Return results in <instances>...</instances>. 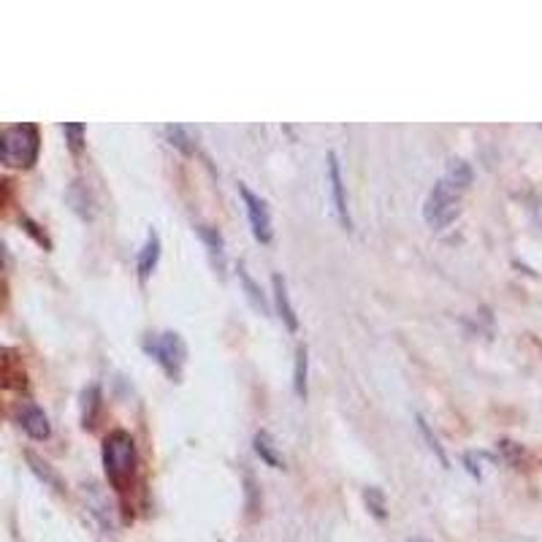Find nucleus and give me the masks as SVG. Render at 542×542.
<instances>
[{
    "label": "nucleus",
    "instance_id": "nucleus-1",
    "mask_svg": "<svg viewBox=\"0 0 542 542\" xmlns=\"http://www.w3.org/2000/svg\"><path fill=\"white\" fill-rule=\"evenodd\" d=\"M475 179V171L469 166L467 160L453 158L448 163V171L437 179V185L431 187L429 196H426V204H423V220L431 225V228H445L458 217L461 212V201H464V193L472 185Z\"/></svg>",
    "mask_w": 542,
    "mask_h": 542
},
{
    "label": "nucleus",
    "instance_id": "nucleus-2",
    "mask_svg": "<svg viewBox=\"0 0 542 542\" xmlns=\"http://www.w3.org/2000/svg\"><path fill=\"white\" fill-rule=\"evenodd\" d=\"M139 467V453H136V442L128 431L114 429L106 434L103 440V469L112 483L114 491H128L136 477Z\"/></svg>",
    "mask_w": 542,
    "mask_h": 542
},
{
    "label": "nucleus",
    "instance_id": "nucleus-3",
    "mask_svg": "<svg viewBox=\"0 0 542 542\" xmlns=\"http://www.w3.org/2000/svg\"><path fill=\"white\" fill-rule=\"evenodd\" d=\"M41 152V136L33 122L9 125L0 136V160L9 169H33Z\"/></svg>",
    "mask_w": 542,
    "mask_h": 542
},
{
    "label": "nucleus",
    "instance_id": "nucleus-4",
    "mask_svg": "<svg viewBox=\"0 0 542 542\" xmlns=\"http://www.w3.org/2000/svg\"><path fill=\"white\" fill-rule=\"evenodd\" d=\"M144 350H147V356L166 372L169 380H174V383L182 380V372H185L187 361V345L185 339H182V334H177V331L150 334V337L144 339Z\"/></svg>",
    "mask_w": 542,
    "mask_h": 542
},
{
    "label": "nucleus",
    "instance_id": "nucleus-5",
    "mask_svg": "<svg viewBox=\"0 0 542 542\" xmlns=\"http://www.w3.org/2000/svg\"><path fill=\"white\" fill-rule=\"evenodd\" d=\"M239 196L244 201V209H247V220H250V228H253V236L261 244H269L274 239V228H271V212L266 201L261 196H255L253 190L239 182Z\"/></svg>",
    "mask_w": 542,
    "mask_h": 542
},
{
    "label": "nucleus",
    "instance_id": "nucleus-6",
    "mask_svg": "<svg viewBox=\"0 0 542 542\" xmlns=\"http://www.w3.org/2000/svg\"><path fill=\"white\" fill-rule=\"evenodd\" d=\"M328 185H331V198H334V212L345 231H353V217L347 209L345 198V179H342V166H339L337 152H328Z\"/></svg>",
    "mask_w": 542,
    "mask_h": 542
},
{
    "label": "nucleus",
    "instance_id": "nucleus-7",
    "mask_svg": "<svg viewBox=\"0 0 542 542\" xmlns=\"http://www.w3.org/2000/svg\"><path fill=\"white\" fill-rule=\"evenodd\" d=\"M19 426H22V431L28 434L30 440H49V434H52L47 412L30 402L19 412Z\"/></svg>",
    "mask_w": 542,
    "mask_h": 542
},
{
    "label": "nucleus",
    "instance_id": "nucleus-8",
    "mask_svg": "<svg viewBox=\"0 0 542 542\" xmlns=\"http://www.w3.org/2000/svg\"><path fill=\"white\" fill-rule=\"evenodd\" d=\"M160 261V236L155 228H150V234H147V242L139 250V261H136V269H139V280L147 282L150 280V274L158 269Z\"/></svg>",
    "mask_w": 542,
    "mask_h": 542
},
{
    "label": "nucleus",
    "instance_id": "nucleus-9",
    "mask_svg": "<svg viewBox=\"0 0 542 542\" xmlns=\"http://www.w3.org/2000/svg\"><path fill=\"white\" fill-rule=\"evenodd\" d=\"M271 285H274V301H277L280 318L285 320V326H288L290 331H299V315H296V309L290 304L285 277H282V274H274V277H271Z\"/></svg>",
    "mask_w": 542,
    "mask_h": 542
},
{
    "label": "nucleus",
    "instance_id": "nucleus-10",
    "mask_svg": "<svg viewBox=\"0 0 542 542\" xmlns=\"http://www.w3.org/2000/svg\"><path fill=\"white\" fill-rule=\"evenodd\" d=\"M196 234L201 236V242L209 247L212 263H215L217 269L223 271L225 269V242H223V236H220V231L212 228V225H196Z\"/></svg>",
    "mask_w": 542,
    "mask_h": 542
},
{
    "label": "nucleus",
    "instance_id": "nucleus-11",
    "mask_svg": "<svg viewBox=\"0 0 542 542\" xmlns=\"http://www.w3.org/2000/svg\"><path fill=\"white\" fill-rule=\"evenodd\" d=\"M25 458H28V464H30V469H33V472H36L38 475V480H44V486H49V488H55L57 494H63V491H66V486H63V480H60V475H57L55 469L49 467L47 461H44V458H38L36 453H25Z\"/></svg>",
    "mask_w": 542,
    "mask_h": 542
},
{
    "label": "nucleus",
    "instance_id": "nucleus-12",
    "mask_svg": "<svg viewBox=\"0 0 542 542\" xmlns=\"http://www.w3.org/2000/svg\"><path fill=\"white\" fill-rule=\"evenodd\" d=\"M255 453L261 456V461H266L271 469H282L285 467V461L280 458V453H277V445H274V440H271L269 431H258L255 434Z\"/></svg>",
    "mask_w": 542,
    "mask_h": 542
},
{
    "label": "nucleus",
    "instance_id": "nucleus-13",
    "mask_svg": "<svg viewBox=\"0 0 542 542\" xmlns=\"http://www.w3.org/2000/svg\"><path fill=\"white\" fill-rule=\"evenodd\" d=\"M307 372H309L307 345H299V350H296V366H293V391H296L299 399H307Z\"/></svg>",
    "mask_w": 542,
    "mask_h": 542
},
{
    "label": "nucleus",
    "instance_id": "nucleus-14",
    "mask_svg": "<svg viewBox=\"0 0 542 542\" xmlns=\"http://www.w3.org/2000/svg\"><path fill=\"white\" fill-rule=\"evenodd\" d=\"M163 133H166V139H169L171 147H177L182 155H193V152H196V141H193L190 128H185V125H166Z\"/></svg>",
    "mask_w": 542,
    "mask_h": 542
},
{
    "label": "nucleus",
    "instance_id": "nucleus-15",
    "mask_svg": "<svg viewBox=\"0 0 542 542\" xmlns=\"http://www.w3.org/2000/svg\"><path fill=\"white\" fill-rule=\"evenodd\" d=\"M239 280H242L244 290H247V299H250V304H253L261 315H269V304H266V296H263V290L255 285V280L247 274V269L244 266H239Z\"/></svg>",
    "mask_w": 542,
    "mask_h": 542
},
{
    "label": "nucleus",
    "instance_id": "nucleus-16",
    "mask_svg": "<svg viewBox=\"0 0 542 542\" xmlns=\"http://www.w3.org/2000/svg\"><path fill=\"white\" fill-rule=\"evenodd\" d=\"M85 133L87 128L82 122H66V125H63V136H66L68 141V150L74 152V155L85 150Z\"/></svg>",
    "mask_w": 542,
    "mask_h": 542
},
{
    "label": "nucleus",
    "instance_id": "nucleus-17",
    "mask_svg": "<svg viewBox=\"0 0 542 542\" xmlns=\"http://www.w3.org/2000/svg\"><path fill=\"white\" fill-rule=\"evenodd\" d=\"M364 499H366V507L372 510L374 518H380V521H383L385 518V494L383 491H380L377 486H369L364 491Z\"/></svg>",
    "mask_w": 542,
    "mask_h": 542
},
{
    "label": "nucleus",
    "instance_id": "nucleus-18",
    "mask_svg": "<svg viewBox=\"0 0 542 542\" xmlns=\"http://www.w3.org/2000/svg\"><path fill=\"white\" fill-rule=\"evenodd\" d=\"M87 407H90V412H87L85 418H82V426H85V429H93L95 410L101 407V391H98V388H90V391H85V410Z\"/></svg>",
    "mask_w": 542,
    "mask_h": 542
},
{
    "label": "nucleus",
    "instance_id": "nucleus-19",
    "mask_svg": "<svg viewBox=\"0 0 542 542\" xmlns=\"http://www.w3.org/2000/svg\"><path fill=\"white\" fill-rule=\"evenodd\" d=\"M418 423H421V431H423V437H426V440H429V448L434 450V453H437V458H440L442 464H445V467H448V456H445V453H442V448H440V442H437V437H434V434H431L429 431V423L423 421L421 415H418Z\"/></svg>",
    "mask_w": 542,
    "mask_h": 542
},
{
    "label": "nucleus",
    "instance_id": "nucleus-20",
    "mask_svg": "<svg viewBox=\"0 0 542 542\" xmlns=\"http://www.w3.org/2000/svg\"><path fill=\"white\" fill-rule=\"evenodd\" d=\"M410 542H429V540H421V537H415V540H410Z\"/></svg>",
    "mask_w": 542,
    "mask_h": 542
}]
</instances>
